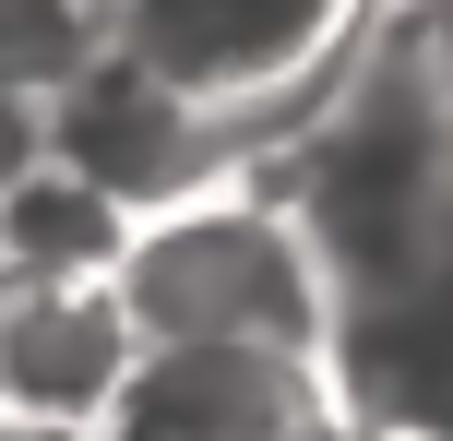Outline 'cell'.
I'll return each mask as SVG.
<instances>
[{
  "label": "cell",
  "mask_w": 453,
  "mask_h": 441,
  "mask_svg": "<svg viewBox=\"0 0 453 441\" xmlns=\"http://www.w3.org/2000/svg\"><path fill=\"white\" fill-rule=\"evenodd\" d=\"M0 441H84V430H12V418H0Z\"/></svg>",
  "instance_id": "9"
},
{
  "label": "cell",
  "mask_w": 453,
  "mask_h": 441,
  "mask_svg": "<svg viewBox=\"0 0 453 441\" xmlns=\"http://www.w3.org/2000/svg\"><path fill=\"white\" fill-rule=\"evenodd\" d=\"M298 418H322L311 358L203 334V346H132L119 394L96 406V441H263Z\"/></svg>",
  "instance_id": "4"
},
{
  "label": "cell",
  "mask_w": 453,
  "mask_h": 441,
  "mask_svg": "<svg viewBox=\"0 0 453 441\" xmlns=\"http://www.w3.org/2000/svg\"><path fill=\"white\" fill-rule=\"evenodd\" d=\"M96 48H108V0H0V95H24V108L72 84Z\"/></svg>",
  "instance_id": "7"
},
{
  "label": "cell",
  "mask_w": 453,
  "mask_h": 441,
  "mask_svg": "<svg viewBox=\"0 0 453 441\" xmlns=\"http://www.w3.org/2000/svg\"><path fill=\"white\" fill-rule=\"evenodd\" d=\"M334 24H346V0H108V36L203 108L298 84Z\"/></svg>",
  "instance_id": "5"
},
{
  "label": "cell",
  "mask_w": 453,
  "mask_h": 441,
  "mask_svg": "<svg viewBox=\"0 0 453 441\" xmlns=\"http://www.w3.org/2000/svg\"><path fill=\"white\" fill-rule=\"evenodd\" d=\"M263 441H322V418H298V430H263Z\"/></svg>",
  "instance_id": "10"
},
{
  "label": "cell",
  "mask_w": 453,
  "mask_h": 441,
  "mask_svg": "<svg viewBox=\"0 0 453 441\" xmlns=\"http://www.w3.org/2000/svg\"><path fill=\"white\" fill-rule=\"evenodd\" d=\"M36 156V108H24V95H0V167H24Z\"/></svg>",
  "instance_id": "8"
},
{
  "label": "cell",
  "mask_w": 453,
  "mask_h": 441,
  "mask_svg": "<svg viewBox=\"0 0 453 441\" xmlns=\"http://www.w3.org/2000/svg\"><path fill=\"white\" fill-rule=\"evenodd\" d=\"M132 346L143 334L108 275H12L0 262V418L12 430H96Z\"/></svg>",
  "instance_id": "3"
},
{
  "label": "cell",
  "mask_w": 453,
  "mask_h": 441,
  "mask_svg": "<svg viewBox=\"0 0 453 441\" xmlns=\"http://www.w3.org/2000/svg\"><path fill=\"white\" fill-rule=\"evenodd\" d=\"M36 143L60 167H84L119 215H167V203H191V191L215 179V108L180 95L167 72H143L119 36L96 48L72 84L36 95Z\"/></svg>",
  "instance_id": "2"
},
{
  "label": "cell",
  "mask_w": 453,
  "mask_h": 441,
  "mask_svg": "<svg viewBox=\"0 0 453 441\" xmlns=\"http://www.w3.org/2000/svg\"><path fill=\"white\" fill-rule=\"evenodd\" d=\"M119 310H132L143 346H287L311 358L322 323H334V286H322L311 239H298V215L274 203H167V215H132V239H119L108 262Z\"/></svg>",
  "instance_id": "1"
},
{
  "label": "cell",
  "mask_w": 453,
  "mask_h": 441,
  "mask_svg": "<svg viewBox=\"0 0 453 441\" xmlns=\"http://www.w3.org/2000/svg\"><path fill=\"white\" fill-rule=\"evenodd\" d=\"M119 239H132V215H119L84 167H60L48 143L24 167H0V262H12V275H108Z\"/></svg>",
  "instance_id": "6"
}]
</instances>
